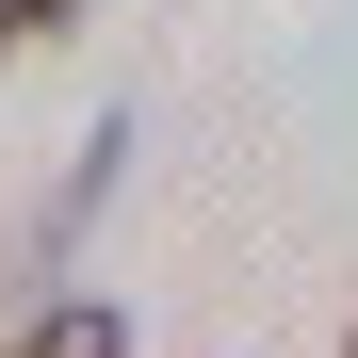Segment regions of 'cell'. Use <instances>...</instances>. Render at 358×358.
I'll list each match as a JSON object with an SVG mask.
<instances>
[{
	"label": "cell",
	"mask_w": 358,
	"mask_h": 358,
	"mask_svg": "<svg viewBox=\"0 0 358 358\" xmlns=\"http://www.w3.org/2000/svg\"><path fill=\"white\" fill-rule=\"evenodd\" d=\"M17 358H131V326H114L98 293H66V310H33V326H17Z\"/></svg>",
	"instance_id": "obj_1"
},
{
	"label": "cell",
	"mask_w": 358,
	"mask_h": 358,
	"mask_svg": "<svg viewBox=\"0 0 358 358\" xmlns=\"http://www.w3.org/2000/svg\"><path fill=\"white\" fill-rule=\"evenodd\" d=\"M66 17H82V0H0V66H17V49H49Z\"/></svg>",
	"instance_id": "obj_2"
},
{
	"label": "cell",
	"mask_w": 358,
	"mask_h": 358,
	"mask_svg": "<svg viewBox=\"0 0 358 358\" xmlns=\"http://www.w3.org/2000/svg\"><path fill=\"white\" fill-rule=\"evenodd\" d=\"M342 358H358V326H342Z\"/></svg>",
	"instance_id": "obj_3"
}]
</instances>
